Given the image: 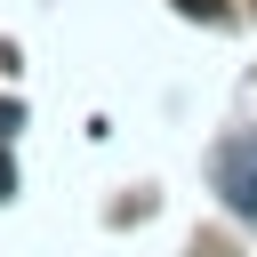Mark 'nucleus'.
Masks as SVG:
<instances>
[{
	"mask_svg": "<svg viewBox=\"0 0 257 257\" xmlns=\"http://www.w3.org/2000/svg\"><path fill=\"white\" fill-rule=\"evenodd\" d=\"M8 193H16V161L0 153V201H8Z\"/></svg>",
	"mask_w": 257,
	"mask_h": 257,
	"instance_id": "4",
	"label": "nucleus"
},
{
	"mask_svg": "<svg viewBox=\"0 0 257 257\" xmlns=\"http://www.w3.org/2000/svg\"><path fill=\"white\" fill-rule=\"evenodd\" d=\"M217 193H225V209L233 217H257V128H233L225 145H217Z\"/></svg>",
	"mask_w": 257,
	"mask_h": 257,
	"instance_id": "1",
	"label": "nucleus"
},
{
	"mask_svg": "<svg viewBox=\"0 0 257 257\" xmlns=\"http://www.w3.org/2000/svg\"><path fill=\"white\" fill-rule=\"evenodd\" d=\"M177 8H185V16H201V24H217V16H225V0H177Z\"/></svg>",
	"mask_w": 257,
	"mask_h": 257,
	"instance_id": "3",
	"label": "nucleus"
},
{
	"mask_svg": "<svg viewBox=\"0 0 257 257\" xmlns=\"http://www.w3.org/2000/svg\"><path fill=\"white\" fill-rule=\"evenodd\" d=\"M16 128H24V104H16V96H0V145H8Z\"/></svg>",
	"mask_w": 257,
	"mask_h": 257,
	"instance_id": "2",
	"label": "nucleus"
}]
</instances>
